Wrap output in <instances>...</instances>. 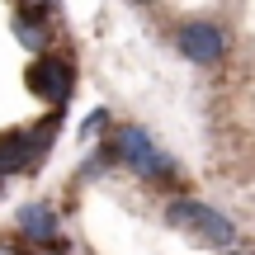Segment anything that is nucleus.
<instances>
[{
  "label": "nucleus",
  "mask_w": 255,
  "mask_h": 255,
  "mask_svg": "<svg viewBox=\"0 0 255 255\" xmlns=\"http://www.w3.org/2000/svg\"><path fill=\"white\" fill-rule=\"evenodd\" d=\"M109 156H114L119 165H128L142 184H161V189H165V184H180V180H184L180 165H175V156L161 151L142 123H123L119 132L109 137Z\"/></svg>",
  "instance_id": "nucleus-1"
},
{
  "label": "nucleus",
  "mask_w": 255,
  "mask_h": 255,
  "mask_svg": "<svg viewBox=\"0 0 255 255\" xmlns=\"http://www.w3.org/2000/svg\"><path fill=\"white\" fill-rule=\"evenodd\" d=\"M165 227L184 232V237L203 241V246H213V251H232V246H237V237H241V227L227 218V213L208 208V203L189 199V194H180V199L165 203Z\"/></svg>",
  "instance_id": "nucleus-2"
},
{
  "label": "nucleus",
  "mask_w": 255,
  "mask_h": 255,
  "mask_svg": "<svg viewBox=\"0 0 255 255\" xmlns=\"http://www.w3.org/2000/svg\"><path fill=\"white\" fill-rule=\"evenodd\" d=\"M57 132H62V114L57 109L38 128H9V132L0 137V180H9V175H19V170H33L47 156V146H52Z\"/></svg>",
  "instance_id": "nucleus-3"
},
{
  "label": "nucleus",
  "mask_w": 255,
  "mask_h": 255,
  "mask_svg": "<svg viewBox=\"0 0 255 255\" xmlns=\"http://www.w3.org/2000/svg\"><path fill=\"white\" fill-rule=\"evenodd\" d=\"M170 38H175V52L199 71H213L227 57V28L218 19H180Z\"/></svg>",
  "instance_id": "nucleus-4"
},
{
  "label": "nucleus",
  "mask_w": 255,
  "mask_h": 255,
  "mask_svg": "<svg viewBox=\"0 0 255 255\" xmlns=\"http://www.w3.org/2000/svg\"><path fill=\"white\" fill-rule=\"evenodd\" d=\"M24 85H28V95H33L38 104L62 109V104L71 100V90H76V66H71V57H62V52H38L33 62H28V71H24Z\"/></svg>",
  "instance_id": "nucleus-5"
},
{
  "label": "nucleus",
  "mask_w": 255,
  "mask_h": 255,
  "mask_svg": "<svg viewBox=\"0 0 255 255\" xmlns=\"http://www.w3.org/2000/svg\"><path fill=\"white\" fill-rule=\"evenodd\" d=\"M9 33L28 47V52H52L57 28H52V9L43 0H19L14 14H9Z\"/></svg>",
  "instance_id": "nucleus-6"
},
{
  "label": "nucleus",
  "mask_w": 255,
  "mask_h": 255,
  "mask_svg": "<svg viewBox=\"0 0 255 255\" xmlns=\"http://www.w3.org/2000/svg\"><path fill=\"white\" fill-rule=\"evenodd\" d=\"M14 237L24 241V246H57V241H62V218H57V208L47 199L19 203V213H14Z\"/></svg>",
  "instance_id": "nucleus-7"
},
{
  "label": "nucleus",
  "mask_w": 255,
  "mask_h": 255,
  "mask_svg": "<svg viewBox=\"0 0 255 255\" xmlns=\"http://www.w3.org/2000/svg\"><path fill=\"white\" fill-rule=\"evenodd\" d=\"M104 128H109V109H95L90 119L81 123V137H95V132H104Z\"/></svg>",
  "instance_id": "nucleus-8"
},
{
  "label": "nucleus",
  "mask_w": 255,
  "mask_h": 255,
  "mask_svg": "<svg viewBox=\"0 0 255 255\" xmlns=\"http://www.w3.org/2000/svg\"><path fill=\"white\" fill-rule=\"evenodd\" d=\"M0 255H28V251H24V241L9 232V237H0Z\"/></svg>",
  "instance_id": "nucleus-9"
},
{
  "label": "nucleus",
  "mask_w": 255,
  "mask_h": 255,
  "mask_svg": "<svg viewBox=\"0 0 255 255\" xmlns=\"http://www.w3.org/2000/svg\"><path fill=\"white\" fill-rule=\"evenodd\" d=\"M38 255H66L62 246H38Z\"/></svg>",
  "instance_id": "nucleus-10"
},
{
  "label": "nucleus",
  "mask_w": 255,
  "mask_h": 255,
  "mask_svg": "<svg viewBox=\"0 0 255 255\" xmlns=\"http://www.w3.org/2000/svg\"><path fill=\"white\" fill-rule=\"evenodd\" d=\"M132 5H156V0H132Z\"/></svg>",
  "instance_id": "nucleus-11"
}]
</instances>
